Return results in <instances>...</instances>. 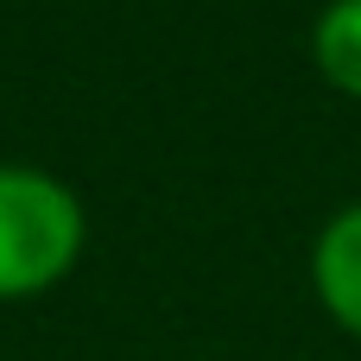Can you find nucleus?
Wrapping results in <instances>:
<instances>
[{
	"label": "nucleus",
	"mask_w": 361,
	"mask_h": 361,
	"mask_svg": "<svg viewBox=\"0 0 361 361\" xmlns=\"http://www.w3.org/2000/svg\"><path fill=\"white\" fill-rule=\"evenodd\" d=\"M82 254V203L25 165H0V298L57 286Z\"/></svg>",
	"instance_id": "nucleus-1"
},
{
	"label": "nucleus",
	"mask_w": 361,
	"mask_h": 361,
	"mask_svg": "<svg viewBox=\"0 0 361 361\" xmlns=\"http://www.w3.org/2000/svg\"><path fill=\"white\" fill-rule=\"evenodd\" d=\"M311 279H317L324 311H330L349 336H361V203H355V209H343V216L317 235Z\"/></svg>",
	"instance_id": "nucleus-2"
},
{
	"label": "nucleus",
	"mask_w": 361,
	"mask_h": 361,
	"mask_svg": "<svg viewBox=\"0 0 361 361\" xmlns=\"http://www.w3.org/2000/svg\"><path fill=\"white\" fill-rule=\"evenodd\" d=\"M317 63L336 89L361 95V0H336L317 19Z\"/></svg>",
	"instance_id": "nucleus-3"
}]
</instances>
